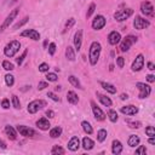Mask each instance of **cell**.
<instances>
[{"label": "cell", "mask_w": 155, "mask_h": 155, "mask_svg": "<svg viewBox=\"0 0 155 155\" xmlns=\"http://www.w3.org/2000/svg\"><path fill=\"white\" fill-rule=\"evenodd\" d=\"M101 51H102V45L98 41H93L90 45V50H88V61L91 65H96L99 56H101Z\"/></svg>", "instance_id": "1"}, {"label": "cell", "mask_w": 155, "mask_h": 155, "mask_svg": "<svg viewBox=\"0 0 155 155\" xmlns=\"http://www.w3.org/2000/svg\"><path fill=\"white\" fill-rule=\"evenodd\" d=\"M19 48H21V42L18 41V40H12V41H10L6 46H5V48H4V54L6 56V57H13L18 51H19Z\"/></svg>", "instance_id": "2"}, {"label": "cell", "mask_w": 155, "mask_h": 155, "mask_svg": "<svg viewBox=\"0 0 155 155\" xmlns=\"http://www.w3.org/2000/svg\"><path fill=\"white\" fill-rule=\"evenodd\" d=\"M44 107H46V102L44 99H34L28 104L27 110L29 114H35L39 110H41Z\"/></svg>", "instance_id": "3"}, {"label": "cell", "mask_w": 155, "mask_h": 155, "mask_svg": "<svg viewBox=\"0 0 155 155\" xmlns=\"http://www.w3.org/2000/svg\"><path fill=\"white\" fill-rule=\"evenodd\" d=\"M18 12H19V8H15V10H12V11L10 12V15L4 19V22H2L1 25H0V34H1L5 29H7V28L11 25V23H12V22L15 21V18L17 17Z\"/></svg>", "instance_id": "4"}, {"label": "cell", "mask_w": 155, "mask_h": 155, "mask_svg": "<svg viewBox=\"0 0 155 155\" xmlns=\"http://www.w3.org/2000/svg\"><path fill=\"white\" fill-rule=\"evenodd\" d=\"M136 42H137V36H134V35H127L126 38L122 39V41L120 44L121 52H127L131 48V46L133 44H136Z\"/></svg>", "instance_id": "5"}, {"label": "cell", "mask_w": 155, "mask_h": 155, "mask_svg": "<svg viewBox=\"0 0 155 155\" xmlns=\"http://www.w3.org/2000/svg\"><path fill=\"white\" fill-rule=\"evenodd\" d=\"M136 87L139 90V94H138V98L140 99H144V98H148L151 93V87L150 85L145 84V82H137L136 84Z\"/></svg>", "instance_id": "6"}, {"label": "cell", "mask_w": 155, "mask_h": 155, "mask_svg": "<svg viewBox=\"0 0 155 155\" xmlns=\"http://www.w3.org/2000/svg\"><path fill=\"white\" fill-rule=\"evenodd\" d=\"M16 130H17V132H18L21 136H23V137H29V138H33L34 136H36L35 130H33V128H31V127H29V126H24V125H17Z\"/></svg>", "instance_id": "7"}, {"label": "cell", "mask_w": 155, "mask_h": 155, "mask_svg": "<svg viewBox=\"0 0 155 155\" xmlns=\"http://www.w3.org/2000/svg\"><path fill=\"white\" fill-rule=\"evenodd\" d=\"M133 15V10L132 8H125V10H120V11H116L114 13V18L117 21V22H122V21H126L128 17H131Z\"/></svg>", "instance_id": "8"}, {"label": "cell", "mask_w": 155, "mask_h": 155, "mask_svg": "<svg viewBox=\"0 0 155 155\" xmlns=\"http://www.w3.org/2000/svg\"><path fill=\"white\" fill-rule=\"evenodd\" d=\"M149 25H150V22L148 19L140 17V16H136L134 19H133V27L137 30H142L144 28H148Z\"/></svg>", "instance_id": "9"}, {"label": "cell", "mask_w": 155, "mask_h": 155, "mask_svg": "<svg viewBox=\"0 0 155 155\" xmlns=\"http://www.w3.org/2000/svg\"><path fill=\"white\" fill-rule=\"evenodd\" d=\"M105 24H107V19H105V17H104L103 15H97V16L94 17V19L92 21V28H93L94 30H101V29H103V28L105 27Z\"/></svg>", "instance_id": "10"}, {"label": "cell", "mask_w": 155, "mask_h": 155, "mask_svg": "<svg viewBox=\"0 0 155 155\" xmlns=\"http://www.w3.org/2000/svg\"><path fill=\"white\" fill-rule=\"evenodd\" d=\"M143 68H144V56L142 53H139V54H137V57L132 62L131 69L133 71H140Z\"/></svg>", "instance_id": "11"}, {"label": "cell", "mask_w": 155, "mask_h": 155, "mask_svg": "<svg viewBox=\"0 0 155 155\" xmlns=\"http://www.w3.org/2000/svg\"><path fill=\"white\" fill-rule=\"evenodd\" d=\"M91 108H92V111H93V115H94V119L97 121H103L105 120V114L102 111V109L99 107H97V104L91 101Z\"/></svg>", "instance_id": "12"}, {"label": "cell", "mask_w": 155, "mask_h": 155, "mask_svg": "<svg viewBox=\"0 0 155 155\" xmlns=\"http://www.w3.org/2000/svg\"><path fill=\"white\" fill-rule=\"evenodd\" d=\"M140 12L144 16H153L154 15V6L150 1H143L140 4Z\"/></svg>", "instance_id": "13"}, {"label": "cell", "mask_w": 155, "mask_h": 155, "mask_svg": "<svg viewBox=\"0 0 155 155\" xmlns=\"http://www.w3.org/2000/svg\"><path fill=\"white\" fill-rule=\"evenodd\" d=\"M21 36H24V38H29L34 41H38L40 39V33L35 29H25L21 33Z\"/></svg>", "instance_id": "14"}, {"label": "cell", "mask_w": 155, "mask_h": 155, "mask_svg": "<svg viewBox=\"0 0 155 155\" xmlns=\"http://www.w3.org/2000/svg\"><path fill=\"white\" fill-rule=\"evenodd\" d=\"M120 41H121V35H120L119 31L113 30V31L109 33V35H108V42H109L110 45L115 46V45H117Z\"/></svg>", "instance_id": "15"}, {"label": "cell", "mask_w": 155, "mask_h": 155, "mask_svg": "<svg viewBox=\"0 0 155 155\" xmlns=\"http://www.w3.org/2000/svg\"><path fill=\"white\" fill-rule=\"evenodd\" d=\"M120 111H121L124 115H130V116H132V115H136V114L138 113V108L134 107V105H132V104H130V105L121 107Z\"/></svg>", "instance_id": "16"}, {"label": "cell", "mask_w": 155, "mask_h": 155, "mask_svg": "<svg viewBox=\"0 0 155 155\" xmlns=\"http://www.w3.org/2000/svg\"><path fill=\"white\" fill-rule=\"evenodd\" d=\"M81 45H82V30L81 29H78L74 34V46H75V50H80L81 48Z\"/></svg>", "instance_id": "17"}, {"label": "cell", "mask_w": 155, "mask_h": 155, "mask_svg": "<svg viewBox=\"0 0 155 155\" xmlns=\"http://www.w3.org/2000/svg\"><path fill=\"white\" fill-rule=\"evenodd\" d=\"M79 148H80V139H79V137H76V136L71 137L70 140L68 142V149L70 151H76Z\"/></svg>", "instance_id": "18"}, {"label": "cell", "mask_w": 155, "mask_h": 155, "mask_svg": "<svg viewBox=\"0 0 155 155\" xmlns=\"http://www.w3.org/2000/svg\"><path fill=\"white\" fill-rule=\"evenodd\" d=\"M122 149H124V147H122L121 142L117 140V139H114L113 143H111V153L114 155H119V154L122 153Z\"/></svg>", "instance_id": "19"}, {"label": "cell", "mask_w": 155, "mask_h": 155, "mask_svg": "<svg viewBox=\"0 0 155 155\" xmlns=\"http://www.w3.org/2000/svg\"><path fill=\"white\" fill-rule=\"evenodd\" d=\"M5 133L7 134V137L11 139V140H15L17 138V130L10 125H6L5 126Z\"/></svg>", "instance_id": "20"}, {"label": "cell", "mask_w": 155, "mask_h": 155, "mask_svg": "<svg viewBox=\"0 0 155 155\" xmlns=\"http://www.w3.org/2000/svg\"><path fill=\"white\" fill-rule=\"evenodd\" d=\"M36 126H38V128H40V130H42V131H46V130H48L50 128V121L46 119V117H41V119H39L38 121H36Z\"/></svg>", "instance_id": "21"}, {"label": "cell", "mask_w": 155, "mask_h": 155, "mask_svg": "<svg viewBox=\"0 0 155 155\" xmlns=\"http://www.w3.org/2000/svg\"><path fill=\"white\" fill-rule=\"evenodd\" d=\"M81 145L85 150H91L93 147H94V142L90 138V137H85L82 138V142H81Z\"/></svg>", "instance_id": "22"}, {"label": "cell", "mask_w": 155, "mask_h": 155, "mask_svg": "<svg viewBox=\"0 0 155 155\" xmlns=\"http://www.w3.org/2000/svg\"><path fill=\"white\" fill-rule=\"evenodd\" d=\"M99 84H101V86H102L107 92H109V93H111V94L116 93V87H115L114 85H111V84H109V82H105V81H99Z\"/></svg>", "instance_id": "23"}, {"label": "cell", "mask_w": 155, "mask_h": 155, "mask_svg": "<svg viewBox=\"0 0 155 155\" xmlns=\"http://www.w3.org/2000/svg\"><path fill=\"white\" fill-rule=\"evenodd\" d=\"M67 101L70 104H78L79 97H78V94L74 91H68V93H67Z\"/></svg>", "instance_id": "24"}, {"label": "cell", "mask_w": 155, "mask_h": 155, "mask_svg": "<svg viewBox=\"0 0 155 155\" xmlns=\"http://www.w3.org/2000/svg\"><path fill=\"white\" fill-rule=\"evenodd\" d=\"M97 96H98L99 102H101L104 107H111V105H113V102H111V99H110L109 97H107V96H104V94H102V93H97Z\"/></svg>", "instance_id": "25"}, {"label": "cell", "mask_w": 155, "mask_h": 155, "mask_svg": "<svg viewBox=\"0 0 155 155\" xmlns=\"http://www.w3.org/2000/svg\"><path fill=\"white\" fill-rule=\"evenodd\" d=\"M139 142H140V139H139V137L136 136V134H131V136L128 137V139H127V144H128L131 148L137 147V145L139 144Z\"/></svg>", "instance_id": "26"}, {"label": "cell", "mask_w": 155, "mask_h": 155, "mask_svg": "<svg viewBox=\"0 0 155 155\" xmlns=\"http://www.w3.org/2000/svg\"><path fill=\"white\" fill-rule=\"evenodd\" d=\"M65 57H67V59L70 61V62L75 61V50H74L71 46H68V47L65 48Z\"/></svg>", "instance_id": "27"}, {"label": "cell", "mask_w": 155, "mask_h": 155, "mask_svg": "<svg viewBox=\"0 0 155 155\" xmlns=\"http://www.w3.org/2000/svg\"><path fill=\"white\" fill-rule=\"evenodd\" d=\"M68 81H69L74 87H78V88H80V90H82V88H84V87H82V85L80 84L79 79H78L76 76H74V75H69V76H68Z\"/></svg>", "instance_id": "28"}, {"label": "cell", "mask_w": 155, "mask_h": 155, "mask_svg": "<svg viewBox=\"0 0 155 155\" xmlns=\"http://www.w3.org/2000/svg\"><path fill=\"white\" fill-rule=\"evenodd\" d=\"M61 134H62V127H59V126L50 130V137L51 138H58V137H61Z\"/></svg>", "instance_id": "29"}, {"label": "cell", "mask_w": 155, "mask_h": 155, "mask_svg": "<svg viewBox=\"0 0 155 155\" xmlns=\"http://www.w3.org/2000/svg\"><path fill=\"white\" fill-rule=\"evenodd\" d=\"M81 126H82V130L85 131V133H87V134H92L93 133V128H92V126H91V124L88 121H82Z\"/></svg>", "instance_id": "30"}, {"label": "cell", "mask_w": 155, "mask_h": 155, "mask_svg": "<svg viewBox=\"0 0 155 155\" xmlns=\"http://www.w3.org/2000/svg\"><path fill=\"white\" fill-rule=\"evenodd\" d=\"M107 130H104V128H101V130H98V132H97V140L99 142V143H102V142H104L105 140V138H107Z\"/></svg>", "instance_id": "31"}, {"label": "cell", "mask_w": 155, "mask_h": 155, "mask_svg": "<svg viewBox=\"0 0 155 155\" xmlns=\"http://www.w3.org/2000/svg\"><path fill=\"white\" fill-rule=\"evenodd\" d=\"M108 117H109V120H110L111 122H116L117 119H119L116 110H114V109H109V110H108Z\"/></svg>", "instance_id": "32"}, {"label": "cell", "mask_w": 155, "mask_h": 155, "mask_svg": "<svg viewBox=\"0 0 155 155\" xmlns=\"http://www.w3.org/2000/svg\"><path fill=\"white\" fill-rule=\"evenodd\" d=\"M5 84H6L8 87L13 86V84H15V76H13L12 74H6V75H5Z\"/></svg>", "instance_id": "33"}, {"label": "cell", "mask_w": 155, "mask_h": 155, "mask_svg": "<svg viewBox=\"0 0 155 155\" xmlns=\"http://www.w3.org/2000/svg\"><path fill=\"white\" fill-rule=\"evenodd\" d=\"M28 21H29V17L27 16V17H24L23 19H21V21H18V22H17L16 24H13V27H12V29H13V30H16V29H18V28H21V27H23V25H24V24H25V23H27Z\"/></svg>", "instance_id": "34"}, {"label": "cell", "mask_w": 155, "mask_h": 155, "mask_svg": "<svg viewBox=\"0 0 155 155\" xmlns=\"http://www.w3.org/2000/svg\"><path fill=\"white\" fill-rule=\"evenodd\" d=\"M46 80L48 81V82H54V81H57V79H58V76H57V74L56 73H48L47 71V74H46Z\"/></svg>", "instance_id": "35"}, {"label": "cell", "mask_w": 155, "mask_h": 155, "mask_svg": "<svg viewBox=\"0 0 155 155\" xmlns=\"http://www.w3.org/2000/svg\"><path fill=\"white\" fill-rule=\"evenodd\" d=\"M74 24H75V18H69V19L67 21L65 25H64V30H63V33H65L67 30H69Z\"/></svg>", "instance_id": "36"}, {"label": "cell", "mask_w": 155, "mask_h": 155, "mask_svg": "<svg viewBox=\"0 0 155 155\" xmlns=\"http://www.w3.org/2000/svg\"><path fill=\"white\" fill-rule=\"evenodd\" d=\"M65 153V150L62 148V147H59V145H53V148H52V150H51V154H64Z\"/></svg>", "instance_id": "37"}, {"label": "cell", "mask_w": 155, "mask_h": 155, "mask_svg": "<svg viewBox=\"0 0 155 155\" xmlns=\"http://www.w3.org/2000/svg\"><path fill=\"white\" fill-rule=\"evenodd\" d=\"M2 68H4L5 70H7V71H11V70L15 69L13 64H12L11 62H8V61H4V62H2Z\"/></svg>", "instance_id": "38"}, {"label": "cell", "mask_w": 155, "mask_h": 155, "mask_svg": "<svg viewBox=\"0 0 155 155\" xmlns=\"http://www.w3.org/2000/svg\"><path fill=\"white\" fill-rule=\"evenodd\" d=\"M12 105H13L15 109H21V102H19V99L16 94L12 96Z\"/></svg>", "instance_id": "39"}, {"label": "cell", "mask_w": 155, "mask_h": 155, "mask_svg": "<svg viewBox=\"0 0 155 155\" xmlns=\"http://www.w3.org/2000/svg\"><path fill=\"white\" fill-rule=\"evenodd\" d=\"M145 134L149 137H155V128L153 126H147L145 127Z\"/></svg>", "instance_id": "40"}, {"label": "cell", "mask_w": 155, "mask_h": 155, "mask_svg": "<svg viewBox=\"0 0 155 155\" xmlns=\"http://www.w3.org/2000/svg\"><path fill=\"white\" fill-rule=\"evenodd\" d=\"M27 53H28V51H27V50H24V51H23V53H22V54L16 59V62H17V64H18V65H22V63H23L24 58L27 57Z\"/></svg>", "instance_id": "41"}, {"label": "cell", "mask_w": 155, "mask_h": 155, "mask_svg": "<svg viewBox=\"0 0 155 155\" xmlns=\"http://www.w3.org/2000/svg\"><path fill=\"white\" fill-rule=\"evenodd\" d=\"M127 124L131 128H139L142 126V124L139 121H131V120H127Z\"/></svg>", "instance_id": "42"}, {"label": "cell", "mask_w": 155, "mask_h": 155, "mask_svg": "<svg viewBox=\"0 0 155 155\" xmlns=\"http://www.w3.org/2000/svg\"><path fill=\"white\" fill-rule=\"evenodd\" d=\"M94 10H96V4H91L90 5V7H88V10H87V13H86V18H90L91 16H92V13L94 12Z\"/></svg>", "instance_id": "43"}, {"label": "cell", "mask_w": 155, "mask_h": 155, "mask_svg": "<svg viewBox=\"0 0 155 155\" xmlns=\"http://www.w3.org/2000/svg\"><path fill=\"white\" fill-rule=\"evenodd\" d=\"M145 153H147L145 147H144V145H139V144H138V148L136 149V154H137V155H145Z\"/></svg>", "instance_id": "44"}, {"label": "cell", "mask_w": 155, "mask_h": 155, "mask_svg": "<svg viewBox=\"0 0 155 155\" xmlns=\"http://www.w3.org/2000/svg\"><path fill=\"white\" fill-rule=\"evenodd\" d=\"M48 69H50V67H48L47 63H41V64H39V71H41V73H47Z\"/></svg>", "instance_id": "45"}, {"label": "cell", "mask_w": 155, "mask_h": 155, "mask_svg": "<svg viewBox=\"0 0 155 155\" xmlns=\"http://www.w3.org/2000/svg\"><path fill=\"white\" fill-rule=\"evenodd\" d=\"M54 52H56V44H54V42H50V44H48V53H50L51 56H53Z\"/></svg>", "instance_id": "46"}, {"label": "cell", "mask_w": 155, "mask_h": 155, "mask_svg": "<svg viewBox=\"0 0 155 155\" xmlns=\"http://www.w3.org/2000/svg\"><path fill=\"white\" fill-rule=\"evenodd\" d=\"M47 97H50L52 101H54V102H59L61 99H59V97L56 94V93H53V92H47Z\"/></svg>", "instance_id": "47"}, {"label": "cell", "mask_w": 155, "mask_h": 155, "mask_svg": "<svg viewBox=\"0 0 155 155\" xmlns=\"http://www.w3.org/2000/svg\"><path fill=\"white\" fill-rule=\"evenodd\" d=\"M116 64H117L119 68H124V65H125V59H124V57H117V58H116Z\"/></svg>", "instance_id": "48"}, {"label": "cell", "mask_w": 155, "mask_h": 155, "mask_svg": "<svg viewBox=\"0 0 155 155\" xmlns=\"http://www.w3.org/2000/svg\"><path fill=\"white\" fill-rule=\"evenodd\" d=\"M1 107H2V109H8L10 108V101L7 98H4L1 101Z\"/></svg>", "instance_id": "49"}, {"label": "cell", "mask_w": 155, "mask_h": 155, "mask_svg": "<svg viewBox=\"0 0 155 155\" xmlns=\"http://www.w3.org/2000/svg\"><path fill=\"white\" fill-rule=\"evenodd\" d=\"M48 86V84L46 82V81H40L39 84H38V90H44V88H46Z\"/></svg>", "instance_id": "50"}, {"label": "cell", "mask_w": 155, "mask_h": 155, "mask_svg": "<svg viewBox=\"0 0 155 155\" xmlns=\"http://www.w3.org/2000/svg\"><path fill=\"white\" fill-rule=\"evenodd\" d=\"M147 81L148 82H154L155 81V75H153V74H149V75H147Z\"/></svg>", "instance_id": "51"}, {"label": "cell", "mask_w": 155, "mask_h": 155, "mask_svg": "<svg viewBox=\"0 0 155 155\" xmlns=\"http://www.w3.org/2000/svg\"><path fill=\"white\" fill-rule=\"evenodd\" d=\"M46 115H47L50 119H51V117H54V111H52V110L48 109V110H46Z\"/></svg>", "instance_id": "52"}, {"label": "cell", "mask_w": 155, "mask_h": 155, "mask_svg": "<svg viewBox=\"0 0 155 155\" xmlns=\"http://www.w3.org/2000/svg\"><path fill=\"white\" fill-rule=\"evenodd\" d=\"M148 69H150V70H154L155 69V65H154V63L153 62H148Z\"/></svg>", "instance_id": "53"}, {"label": "cell", "mask_w": 155, "mask_h": 155, "mask_svg": "<svg viewBox=\"0 0 155 155\" xmlns=\"http://www.w3.org/2000/svg\"><path fill=\"white\" fill-rule=\"evenodd\" d=\"M148 142H149V144H155V139H154V137H150L149 139H148Z\"/></svg>", "instance_id": "54"}, {"label": "cell", "mask_w": 155, "mask_h": 155, "mask_svg": "<svg viewBox=\"0 0 155 155\" xmlns=\"http://www.w3.org/2000/svg\"><path fill=\"white\" fill-rule=\"evenodd\" d=\"M0 148H1V149H6V144H5L1 139H0Z\"/></svg>", "instance_id": "55"}, {"label": "cell", "mask_w": 155, "mask_h": 155, "mask_svg": "<svg viewBox=\"0 0 155 155\" xmlns=\"http://www.w3.org/2000/svg\"><path fill=\"white\" fill-rule=\"evenodd\" d=\"M120 98H121V99H127V98H128V96H127V94H125V93H122V94L120 96Z\"/></svg>", "instance_id": "56"}, {"label": "cell", "mask_w": 155, "mask_h": 155, "mask_svg": "<svg viewBox=\"0 0 155 155\" xmlns=\"http://www.w3.org/2000/svg\"><path fill=\"white\" fill-rule=\"evenodd\" d=\"M13 1H16V0H13Z\"/></svg>", "instance_id": "57"}]
</instances>
